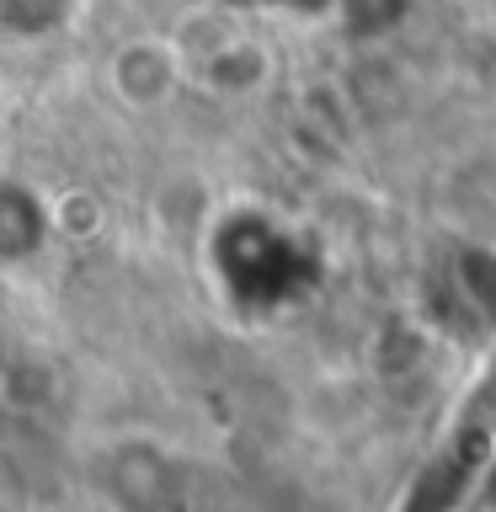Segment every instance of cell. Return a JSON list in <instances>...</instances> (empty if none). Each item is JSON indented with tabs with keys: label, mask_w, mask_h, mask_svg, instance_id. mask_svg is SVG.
Returning a JSON list of instances; mask_svg holds the SVG:
<instances>
[{
	"label": "cell",
	"mask_w": 496,
	"mask_h": 512,
	"mask_svg": "<svg viewBox=\"0 0 496 512\" xmlns=\"http://www.w3.org/2000/svg\"><path fill=\"white\" fill-rule=\"evenodd\" d=\"M54 214H48L43 192H32L16 176H0V267H27L48 251Z\"/></svg>",
	"instance_id": "277c9868"
},
{
	"label": "cell",
	"mask_w": 496,
	"mask_h": 512,
	"mask_svg": "<svg viewBox=\"0 0 496 512\" xmlns=\"http://www.w3.org/2000/svg\"><path fill=\"white\" fill-rule=\"evenodd\" d=\"M486 502L496 507V470H491V480H486Z\"/></svg>",
	"instance_id": "52a82bcc"
},
{
	"label": "cell",
	"mask_w": 496,
	"mask_h": 512,
	"mask_svg": "<svg viewBox=\"0 0 496 512\" xmlns=\"http://www.w3.org/2000/svg\"><path fill=\"white\" fill-rule=\"evenodd\" d=\"M411 0H336V11L347 16L358 32H384V27H395L400 16H406Z\"/></svg>",
	"instance_id": "8992f818"
},
{
	"label": "cell",
	"mask_w": 496,
	"mask_h": 512,
	"mask_svg": "<svg viewBox=\"0 0 496 512\" xmlns=\"http://www.w3.org/2000/svg\"><path fill=\"white\" fill-rule=\"evenodd\" d=\"M187 80L219 102H246L272 80V48L240 27H219L214 43L187 48Z\"/></svg>",
	"instance_id": "3957f363"
},
{
	"label": "cell",
	"mask_w": 496,
	"mask_h": 512,
	"mask_svg": "<svg viewBox=\"0 0 496 512\" xmlns=\"http://www.w3.org/2000/svg\"><path fill=\"white\" fill-rule=\"evenodd\" d=\"M107 86L128 112H160L176 102V91L187 86V54L176 32H139L118 43L107 59Z\"/></svg>",
	"instance_id": "7a4b0ae2"
},
{
	"label": "cell",
	"mask_w": 496,
	"mask_h": 512,
	"mask_svg": "<svg viewBox=\"0 0 496 512\" xmlns=\"http://www.w3.org/2000/svg\"><path fill=\"white\" fill-rule=\"evenodd\" d=\"M0 374H6V358H0Z\"/></svg>",
	"instance_id": "ba28073f"
},
{
	"label": "cell",
	"mask_w": 496,
	"mask_h": 512,
	"mask_svg": "<svg viewBox=\"0 0 496 512\" xmlns=\"http://www.w3.org/2000/svg\"><path fill=\"white\" fill-rule=\"evenodd\" d=\"M214 267L224 294L246 310H278L310 283V251L299 235L278 230L262 214H235L214 230Z\"/></svg>",
	"instance_id": "6da1fadb"
},
{
	"label": "cell",
	"mask_w": 496,
	"mask_h": 512,
	"mask_svg": "<svg viewBox=\"0 0 496 512\" xmlns=\"http://www.w3.org/2000/svg\"><path fill=\"white\" fill-rule=\"evenodd\" d=\"M80 0H0V32L16 43H43L70 27Z\"/></svg>",
	"instance_id": "5b68a950"
}]
</instances>
